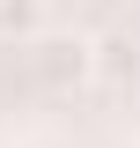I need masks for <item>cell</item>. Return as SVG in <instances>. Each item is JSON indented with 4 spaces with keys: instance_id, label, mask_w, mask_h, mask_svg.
Returning <instances> with one entry per match:
<instances>
[{
    "instance_id": "6da1fadb",
    "label": "cell",
    "mask_w": 140,
    "mask_h": 148,
    "mask_svg": "<svg viewBox=\"0 0 140 148\" xmlns=\"http://www.w3.org/2000/svg\"><path fill=\"white\" fill-rule=\"evenodd\" d=\"M22 52H30V74H37L52 96L81 89V82H96V37H74V30H37Z\"/></svg>"
},
{
    "instance_id": "7a4b0ae2",
    "label": "cell",
    "mask_w": 140,
    "mask_h": 148,
    "mask_svg": "<svg viewBox=\"0 0 140 148\" xmlns=\"http://www.w3.org/2000/svg\"><path fill=\"white\" fill-rule=\"evenodd\" d=\"M37 30H44V0H0V37L30 45Z\"/></svg>"
}]
</instances>
